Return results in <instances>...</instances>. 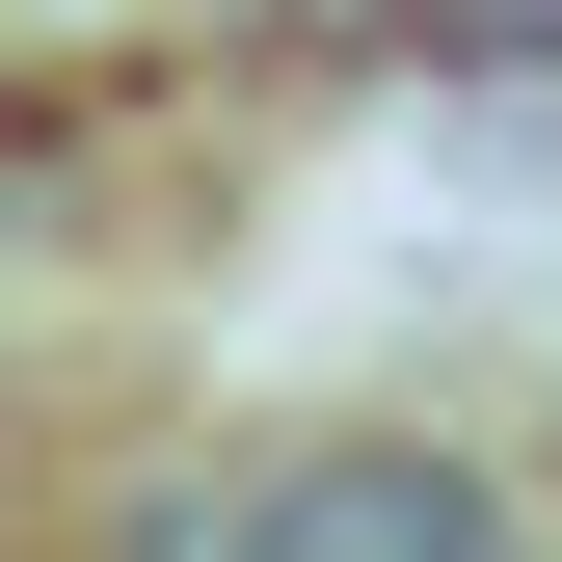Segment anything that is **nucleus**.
Masks as SVG:
<instances>
[{
  "label": "nucleus",
  "instance_id": "f257e3e1",
  "mask_svg": "<svg viewBox=\"0 0 562 562\" xmlns=\"http://www.w3.org/2000/svg\"><path fill=\"white\" fill-rule=\"evenodd\" d=\"M188 562H509V536H482V482H429V456H295V482H241V509H188Z\"/></svg>",
  "mask_w": 562,
  "mask_h": 562
}]
</instances>
